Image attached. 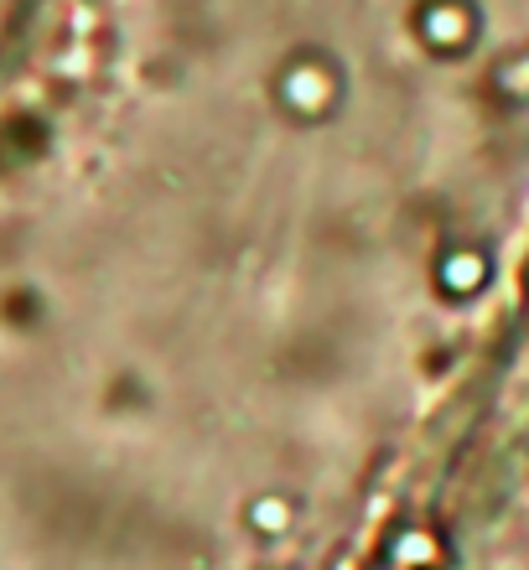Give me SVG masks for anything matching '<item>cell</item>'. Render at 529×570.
Returning <instances> with one entry per match:
<instances>
[{"mask_svg": "<svg viewBox=\"0 0 529 570\" xmlns=\"http://www.w3.org/2000/svg\"><path fill=\"white\" fill-rule=\"evenodd\" d=\"M529 228V0H11L0 570H363Z\"/></svg>", "mask_w": 529, "mask_h": 570, "instance_id": "cell-1", "label": "cell"}, {"mask_svg": "<svg viewBox=\"0 0 529 570\" xmlns=\"http://www.w3.org/2000/svg\"><path fill=\"white\" fill-rule=\"evenodd\" d=\"M6 11H11V0H0V27H6Z\"/></svg>", "mask_w": 529, "mask_h": 570, "instance_id": "cell-2", "label": "cell"}]
</instances>
